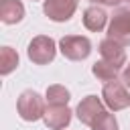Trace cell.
I'll list each match as a JSON object with an SVG mask.
<instances>
[{
  "mask_svg": "<svg viewBox=\"0 0 130 130\" xmlns=\"http://www.w3.org/2000/svg\"><path fill=\"white\" fill-rule=\"evenodd\" d=\"M122 81L126 83V87H130V65L124 69V73H122Z\"/></svg>",
  "mask_w": 130,
  "mask_h": 130,
  "instance_id": "2e32d148",
  "label": "cell"
},
{
  "mask_svg": "<svg viewBox=\"0 0 130 130\" xmlns=\"http://www.w3.org/2000/svg\"><path fill=\"white\" fill-rule=\"evenodd\" d=\"M16 110H18V116L22 118V120H26V122H37V120H41L43 116H45V102H43V98L37 93V91H32V89H26V91H22L20 93V98H18V102H16Z\"/></svg>",
  "mask_w": 130,
  "mask_h": 130,
  "instance_id": "6da1fadb",
  "label": "cell"
},
{
  "mask_svg": "<svg viewBox=\"0 0 130 130\" xmlns=\"http://www.w3.org/2000/svg\"><path fill=\"white\" fill-rule=\"evenodd\" d=\"M59 49H61L63 57H67L69 61H83L91 53V43H89L87 37L67 35V37H63L59 41Z\"/></svg>",
  "mask_w": 130,
  "mask_h": 130,
  "instance_id": "7a4b0ae2",
  "label": "cell"
},
{
  "mask_svg": "<svg viewBox=\"0 0 130 130\" xmlns=\"http://www.w3.org/2000/svg\"><path fill=\"white\" fill-rule=\"evenodd\" d=\"M108 39L116 41L122 47L130 45V10L128 8H120L112 16L108 26Z\"/></svg>",
  "mask_w": 130,
  "mask_h": 130,
  "instance_id": "5b68a950",
  "label": "cell"
},
{
  "mask_svg": "<svg viewBox=\"0 0 130 130\" xmlns=\"http://www.w3.org/2000/svg\"><path fill=\"white\" fill-rule=\"evenodd\" d=\"M18 65V53L10 47H2L0 51V73L2 75H8L10 71H14Z\"/></svg>",
  "mask_w": 130,
  "mask_h": 130,
  "instance_id": "5bb4252c",
  "label": "cell"
},
{
  "mask_svg": "<svg viewBox=\"0 0 130 130\" xmlns=\"http://www.w3.org/2000/svg\"><path fill=\"white\" fill-rule=\"evenodd\" d=\"M32 2H37V0H32Z\"/></svg>",
  "mask_w": 130,
  "mask_h": 130,
  "instance_id": "d6986e66",
  "label": "cell"
},
{
  "mask_svg": "<svg viewBox=\"0 0 130 130\" xmlns=\"http://www.w3.org/2000/svg\"><path fill=\"white\" fill-rule=\"evenodd\" d=\"M45 100H47L49 106H67V102L71 100V93H69V89L65 85L55 83V85H49L47 87Z\"/></svg>",
  "mask_w": 130,
  "mask_h": 130,
  "instance_id": "7c38bea8",
  "label": "cell"
},
{
  "mask_svg": "<svg viewBox=\"0 0 130 130\" xmlns=\"http://www.w3.org/2000/svg\"><path fill=\"white\" fill-rule=\"evenodd\" d=\"M91 2H98V4H104V6H116V4H120V0H91Z\"/></svg>",
  "mask_w": 130,
  "mask_h": 130,
  "instance_id": "e0dca14e",
  "label": "cell"
},
{
  "mask_svg": "<svg viewBox=\"0 0 130 130\" xmlns=\"http://www.w3.org/2000/svg\"><path fill=\"white\" fill-rule=\"evenodd\" d=\"M102 98H104V104L114 112L124 110V108L130 106V91L126 89V83L118 81V79H112L104 85Z\"/></svg>",
  "mask_w": 130,
  "mask_h": 130,
  "instance_id": "277c9868",
  "label": "cell"
},
{
  "mask_svg": "<svg viewBox=\"0 0 130 130\" xmlns=\"http://www.w3.org/2000/svg\"><path fill=\"white\" fill-rule=\"evenodd\" d=\"M77 4L79 0H45L43 12L55 22H67L75 14Z\"/></svg>",
  "mask_w": 130,
  "mask_h": 130,
  "instance_id": "8992f818",
  "label": "cell"
},
{
  "mask_svg": "<svg viewBox=\"0 0 130 130\" xmlns=\"http://www.w3.org/2000/svg\"><path fill=\"white\" fill-rule=\"evenodd\" d=\"M24 16V4L20 0H2L0 2V20L6 24H16Z\"/></svg>",
  "mask_w": 130,
  "mask_h": 130,
  "instance_id": "30bf717a",
  "label": "cell"
},
{
  "mask_svg": "<svg viewBox=\"0 0 130 130\" xmlns=\"http://www.w3.org/2000/svg\"><path fill=\"white\" fill-rule=\"evenodd\" d=\"M126 2H128V4H130V0H126Z\"/></svg>",
  "mask_w": 130,
  "mask_h": 130,
  "instance_id": "ac0fdd59",
  "label": "cell"
},
{
  "mask_svg": "<svg viewBox=\"0 0 130 130\" xmlns=\"http://www.w3.org/2000/svg\"><path fill=\"white\" fill-rule=\"evenodd\" d=\"M104 112H106L104 104L98 95H87L77 104V118L81 124H87V126H91Z\"/></svg>",
  "mask_w": 130,
  "mask_h": 130,
  "instance_id": "52a82bcc",
  "label": "cell"
},
{
  "mask_svg": "<svg viewBox=\"0 0 130 130\" xmlns=\"http://www.w3.org/2000/svg\"><path fill=\"white\" fill-rule=\"evenodd\" d=\"M91 73L100 79V81H112V79H116L118 77V67H114L112 63H108V61H95L93 63V67H91Z\"/></svg>",
  "mask_w": 130,
  "mask_h": 130,
  "instance_id": "4fadbf2b",
  "label": "cell"
},
{
  "mask_svg": "<svg viewBox=\"0 0 130 130\" xmlns=\"http://www.w3.org/2000/svg\"><path fill=\"white\" fill-rule=\"evenodd\" d=\"M55 53H57V47H55V41L51 37H45V35H39L35 37L30 43H28V49H26V55L32 63L37 65H47L55 59Z\"/></svg>",
  "mask_w": 130,
  "mask_h": 130,
  "instance_id": "3957f363",
  "label": "cell"
},
{
  "mask_svg": "<svg viewBox=\"0 0 130 130\" xmlns=\"http://www.w3.org/2000/svg\"><path fill=\"white\" fill-rule=\"evenodd\" d=\"M91 130H118V120H116L114 114L104 112V114L91 124Z\"/></svg>",
  "mask_w": 130,
  "mask_h": 130,
  "instance_id": "9a60e30c",
  "label": "cell"
},
{
  "mask_svg": "<svg viewBox=\"0 0 130 130\" xmlns=\"http://www.w3.org/2000/svg\"><path fill=\"white\" fill-rule=\"evenodd\" d=\"M106 22H108V14H106L104 8H100V6H89V8H85V12H83V26H85L87 30L100 32V30L106 26Z\"/></svg>",
  "mask_w": 130,
  "mask_h": 130,
  "instance_id": "8fae6325",
  "label": "cell"
},
{
  "mask_svg": "<svg viewBox=\"0 0 130 130\" xmlns=\"http://www.w3.org/2000/svg\"><path fill=\"white\" fill-rule=\"evenodd\" d=\"M100 55H102V59H104V61L112 63V65H114V67H118V69L126 63L124 47H122V45H118V43H116V41H112V39H106V41H102V43H100Z\"/></svg>",
  "mask_w": 130,
  "mask_h": 130,
  "instance_id": "9c48e42d",
  "label": "cell"
},
{
  "mask_svg": "<svg viewBox=\"0 0 130 130\" xmlns=\"http://www.w3.org/2000/svg\"><path fill=\"white\" fill-rule=\"evenodd\" d=\"M45 126L51 130H63L71 122V110L67 106H49L45 110Z\"/></svg>",
  "mask_w": 130,
  "mask_h": 130,
  "instance_id": "ba28073f",
  "label": "cell"
}]
</instances>
